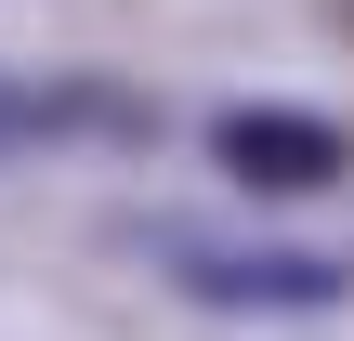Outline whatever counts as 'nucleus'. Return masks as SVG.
<instances>
[{
  "instance_id": "1",
  "label": "nucleus",
  "mask_w": 354,
  "mask_h": 341,
  "mask_svg": "<svg viewBox=\"0 0 354 341\" xmlns=\"http://www.w3.org/2000/svg\"><path fill=\"white\" fill-rule=\"evenodd\" d=\"M210 158H223L236 184H263V197H315V184L354 171V145L328 118H302V105H236V118L210 131Z\"/></svg>"
},
{
  "instance_id": "2",
  "label": "nucleus",
  "mask_w": 354,
  "mask_h": 341,
  "mask_svg": "<svg viewBox=\"0 0 354 341\" xmlns=\"http://www.w3.org/2000/svg\"><path fill=\"white\" fill-rule=\"evenodd\" d=\"M354 276L315 250H184V302H236V315H328Z\"/></svg>"
},
{
  "instance_id": "3",
  "label": "nucleus",
  "mask_w": 354,
  "mask_h": 341,
  "mask_svg": "<svg viewBox=\"0 0 354 341\" xmlns=\"http://www.w3.org/2000/svg\"><path fill=\"white\" fill-rule=\"evenodd\" d=\"M92 118H118V105H92V92H0V131H92Z\"/></svg>"
}]
</instances>
